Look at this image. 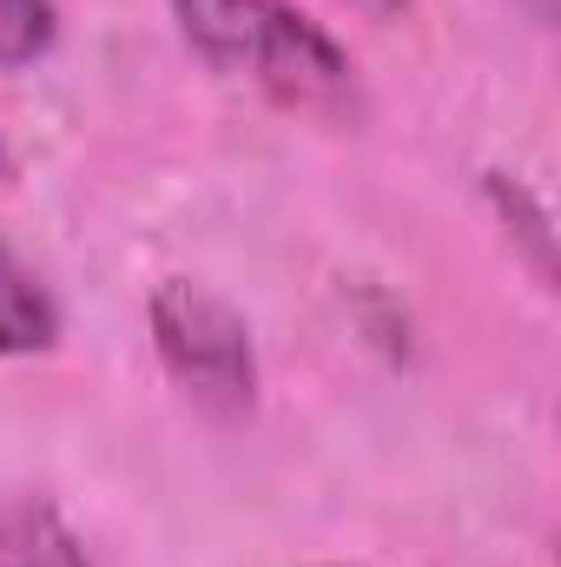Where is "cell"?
I'll return each mask as SVG.
<instances>
[{"label": "cell", "mask_w": 561, "mask_h": 567, "mask_svg": "<svg viewBox=\"0 0 561 567\" xmlns=\"http://www.w3.org/2000/svg\"><path fill=\"white\" fill-rule=\"evenodd\" d=\"M185 47L290 113H357V60L290 0H172Z\"/></svg>", "instance_id": "obj_1"}, {"label": "cell", "mask_w": 561, "mask_h": 567, "mask_svg": "<svg viewBox=\"0 0 561 567\" xmlns=\"http://www.w3.org/2000/svg\"><path fill=\"white\" fill-rule=\"evenodd\" d=\"M145 337L159 370L198 416L245 423L258 410V337L225 290L198 278H159L145 297Z\"/></svg>", "instance_id": "obj_2"}, {"label": "cell", "mask_w": 561, "mask_h": 567, "mask_svg": "<svg viewBox=\"0 0 561 567\" xmlns=\"http://www.w3.org/2000/svg\"><path fill=\"white\" fill-rule=\"evenodd\" d=\"M60 330H67V317H60L53 284L33 271V258H20L0 238V363L47 357L60 343Z\"/></svg>", "instance_id": "obj_3"}, {"label": "cell", "mask_w": 561, "mask_h": 567, "mask_svg": "<svg viewBox=\"0 0 561 567\" xmlns=\"http://www.w3.org/2000/svg\"><path fill=\"white\" fill-rule=\"evenodd\" d=\"M482 205H489V218L502 225V238L522 251L529 278L542 284V290H555V212H549V198H542L522 172L489 165V172H482Z\"/></svg>", "instance_id": "obj_4"}, {"label": "cell", "mask_w": 561, "mask_h": 567, "mask_svg": "<svg viewBox=\"0 0 561 567\" xmlns=\"http://www.w3.org/2000/svg\"><path fill=\"white\" fill-rule=\"evenodd\" d=\"M0 567H93V555L53 502L13 495L0 502Z\"/></svg>", "instance_id": "obj_5"}, {"label": "cell", "mask_w": 561, "mask_h": 567, "mask_svg": "<svg viewBox=\"0 0 561 567\" xmlns=\"http://www.w3.org/2000/svg\"><path fill=\"white\" fill-rule=\"evenodd\" d=\"M60 40V0H0V73H27Z\"/></svg>", "instance_id": "obj_6"}, {"label": "cell", "mask_w": 561, "mask_h": 567, "mask_svg": "<svg viewBox=\"0 0 561 567\" xmlns=\"http://www.w3.org/2000/svg\"><path fill=\"white\" fill-rule=\"evenodd\" d=\"M350 7H364V13H404L410 0H350Z\"/></svg>", "instance_id": "obj_7"}, {"label": "cell", "mask_w": 561, "mask_h": 567, "mask_svg": "<svg viewBox=\"0 0 561 567\" xmlns=\"http://www.w3.org/2000/svg\"><path fill=\"white\" fill-rule=\"evenodd\" d=\"M522 7H529L536 20H555V7H561V0H522Z\"/></svg>", "instance_id": "obj_8"}, {"label": "cell", "mask_w": 561, "mask_h": 567, "mask_svg": "<svg viewBox=\"0 0 561 567\" xmlns=\"http://www.w3.org/2000/svg\"><path fill=\"white\" fill-rule=\"evenodd\" d=\"M7 165H13V152H7V140H0V178H7Z\"/></svg>", "instance_id": "obj_9"}, {"label": "cell", "mask_w": 561, "mask_h": 567, "mask_svg": "<svg viewBox=\"0 0 561 567\" xmlns=\"http://www.w3.org/2000/svg\"><path fill=\"white\" fill-rule=\"evenodd\" d=\"M310 567H357V561H310Z\"/></svg>", "instance_id": "obj_10"}]
</instances>
